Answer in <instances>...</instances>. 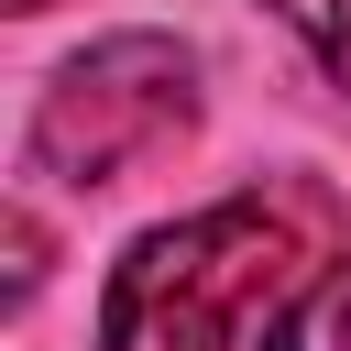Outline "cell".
Wrapping results in <instances>:
<instances>
[{
    "label": "cell",
    "mask_w": 351,
    "mask_h": 351,
    "mask_svg": "<svg viewBox=\"0 0 351 351\" xmlns=\"http://www.w3.org/2000/svg\"><path fill=\"white\" fill-rule=\"evenodd\" d=\"M186 121H197V55L176 33H99L88 55L55 66L22 154L55 186H121L143 154L186 143Z\"/></svg>",
    "instance_id": "7a4b0ae2"
},
{
    "label": "cell",
    "mask_w": 351,
    "mask_h": 351,
    "mask_svg": "<svg viewBox=\"0 0 351 351\" xmlns=\"http://www.w3.org/2000/svg\"><path fill=\"white\" fill-rule=\"evenodd\" d=\"M274 11H285V22H296V33L318 44V66H329V77L351 88V0H274Z\"/></svg>",
    "instance_id": "3957f363"
},
{
    "label": "cell",
    "mask_w": 351,
    "mask_h": 351,
    "mask_svg": "<svg viewBox=\"0 0 351 351\" xmlns=\"http://www.w3.org/2000/svg\"><path fill=\"white\" fill-rule=\"evenodd\" d=\"M340 274V208L307 176L154 219L99 285V351H296Z\"/></svg>",
    "instance_id": "6da1fadb"
},
{
    "label": "cell",
    "mask_w": 351,
    "mask_h": 351,
    "mask_svg": "<svg viewBox=\"0 0 351 351\" xmlns=\"http://www.w3.org/2000/svg\"><path fill=\"white\" fill-rule=\"evenodd\" d=\"M340 351H351V274H340Z\"/></svg>",
    "instance_id": "277c9868"
},
{
    "label": "cell",
    "mask_w": 351,
    "mask_h": 351,
    "mask_svg": "<svg viewBox=\"0 0 351 351\" xmlns=\"http://www.w3.org/2000/svg\"><path fill=\"white\" fill-rule=\"evenodd\" d=\"M11 11H55V0H11Z\"/></svg>",
    "instance_id": "5b68a950"
}]
</instances>
